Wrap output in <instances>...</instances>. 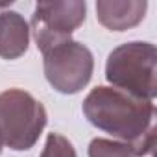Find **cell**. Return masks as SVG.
Segmentation results:
<instances>
[{
  "label": "cell",
  "mask_w": 157,
  "mask_h": 157,
  "mask_svg": "<svg viewBox=\"0 0 157 157\" xmlns=\"http://www.w3.org/2000/svg\"><path fill=\"white\" fill-rule=\"evenodd\" d=\"M83 113L93 126L131 146L153 126L155 107L120 89L96 87L85 98Z\"/></svg>",
  "instance_id": "obj_1"
},
{
  "label": "cell",
  "mask_w": 157,
  "mask_h": 157,
  "mask_svg": "<svg viewBox=\"0 0 157 157\" xmlns=\"http://www.w3.org/2000/svg\"><path fill=\"white\" fill-rule=\"evenodd\" d=\"M155 46L150 43H126L109 54L107 82L135 98L153 102L155 96Z\"/></svg>",
  "instance_id": "obj_2"
},
{
  "label": "cell",
  "mask_w": 157,
  "mask_h": 157,
  "mask_svg": "<svg viewBox=\"0 0 157 157\" xmlns=\"http://www.w3.org/2000/svg\"><path fill=\"white\" fill-rule=\"evenodd\" d=\"M46 126V111L30 93H0V140L11 150H30Z\"/></svg>",
  "instance_id": "obj_3"
},
{
  "label": "cell",
  "mask_w": 157,
  "mask_h": 157,
  "mask_svg": "<svg viewBox=\"0 0 157 157\" xmlns=\"http://www.w3.org/2000/svg\"><path fill=\"white\" fill-rule=\"evenodd\" d=\"M93 67L91 50L76 41L54 46L44 54V76L48 83L63 94L82 91L93 76Z\"/></svg>",
  "instance_id": "obj_4"
},
{
  "label": "cell",
  "mask_w": 157,
  "mask_h": 157,
  "mask_svg": "<svg viewBox=\"0 0 157 157\" xmlns=\"http://www.w3.org/2000/svg\"><path fill=\"white\" fill-rule=\"evenodd\" d=\"M85 2H39L32 17L37 48L46 54L54 46L72 41V32L85 21Z\"/></svg>",
  "instance_id": "obj_5"
},
{
  "label": "cell",
  "mask_w": 157,
  "mask_h": 157,
  "mask_svg": "<svg viewBox=\"0 0 157 157\" xmlns=\"http://www.w3.org/2000/svg\"><path fill=\"white\" fill-rule=\"evenodd\" d=\"M148 2L140 0H128V2H111L100 0L96 2V17L98 21L113 32H124L131 26H137L146 13Z\"/></svg>",
  "instance_id": "obj_6"
},
{
  "label": "cell",
  "mask_w": 157,
  "mask_h": 157,
  "mask_svg": "<svg viewBox=\"0 0 157 157\" xmlns=\"http://www.w3.org/2000/svg\"><path fill=\"white\" fill-rule=\"evenodd\" d=\"M30 28L17 11L0 13V57L17 59L28 50Z\"/></svg>",
  "instance_id": "obj_7"
},
{
  "label": "cell",
  "mask_w": 157,
  "mask_h": 157,
  "mask_svg": "<svg viewBox=\"0 0 157 157\" xmlns=\"http://www.w3.org/2000/svg\"><path fill=\"white\" fill-rule=\"evenodd\" d=\"M89 157H135L129 144L107 140V139H94L89 146Z\"/></svg>",
  "instance_id": "obj_8"
},
{
  "label": "cell",
  "mask_w": 157,
  "mask_h": 157,
  "mask_svg": "<svg viewBox=\"0 0 157 157\" xmlns=\"http://www.w3.org/2000/svg\"><path fill=\"white\" fill-rule=\"evenodd\" d=\"M41 157H76L74 146L59 133H50Z\"/></svg>",
  "instance_id": "obj_9"
},
{
  "label": "cell",
  "mask_w": 157,
  "mask_h": 157,
  "mask_svg": "<svg viewBox=\"0 0 157 157\" xmlns=\"http://www.w3.org/2000/svg\"><path fill=\"white\" fill-rule=\"evenodd\" d=\"M6 6H8V4H0V10H2V8H6Z\"/></svg>",
  "instance_id": "obj_10"
},
{
  "label": "cell",
  "mask_w": 157,
  "mask_h": 157,
  "mask_svg": "<svg viewBox=\"0 0 157 157\" xmlns=\"http://www.w3.org/2000/svg\"><path fill=\"white\" fill-rule=\"evenodd\" d=\"M2 146H4V144H2V140H0V151H2Z\"/></svg>",
  "instance_id": "obj_11"
}]
</instances>
